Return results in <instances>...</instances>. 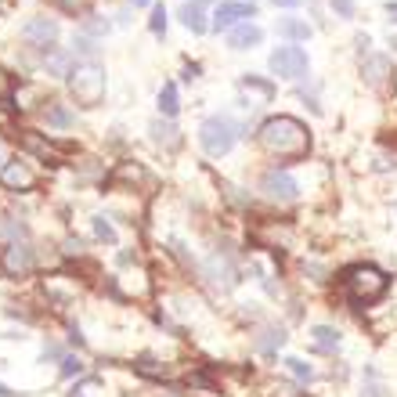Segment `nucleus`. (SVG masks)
Listing matches in <instances>:
<instances>
[{"label":"nucleus","mask_w":397,"mask_h":397,"mask_svg":"<svg viewBox=\"0 0 397 397\" xmlns=\"http://www.w3.org/2000/svg\"><path fill=\"white\" fill-rule=\"evenodd\" d=\"M257 138L278 159H304L311 152V130L297 116H271V120H264Z\"/></svg>","instance_id":"f257e3e1"},{"label":"nucleus","mask_w":397,"mask_h":397,"mask_svg":"<svg viewBox=\"0 0 397 397\" xmlns=\"http://www.w3.org/2000/svg\"><path fill=\"white\" fill-rule=\"evenodd\" d=\"M339 286H344V293L358 307H365V304H376L390 289V278L376 264H351V267H344V274H339Z\"/></svg>","instance_id":"f03ea898"},{"label":"nucleus","mask_w":397,"mask_h":397,"mask_svg":"<svg viewBox=\"0 0 397 397\" xmlns=\"http://www.w3.org/2000/svg\"><path fill=\"white\" fill-rule=\"evenodd\" d=\"M239 138H242V127L232 116H220V112L217 116H206L202 127H199V141L210 155H228Z\"/></svg>","instance_id":"7ed1b4c3"},{"label":"nucleus","mask_w":397,"mask_h":397,"mask_svg":"<svg viewBox=\"0 0 397 397\" xmlns=\"http://www.w3.org/2000/svg\"><path fill=\"white\" fill-rule=\"evenodd\" d=\"M69 87H73V94H76V101L80 105H87V108H94L101 98H105V69L98 66V62H76V69H73V76H69Z\"/></svg>","instance_id":"20e7f679"},{"label":"nucleus","mask_w":397,"mask_h":397,"mask_svg":"<svg viewBox=\"0 0 397 397\" xmlns=\"http://www.w3.org/2000/svg\"><path fill=\"white\" fill-rule=\"evenodd\" d=\"M271 73L282 76V80H300L307 73V51L297 47V43H286V47H274L271 51Z\"/></svg>","instance_id":"39448f33"},{"label":"nucleus","mask_w":397,"mask_h":397,"mask_svg":"<svg viewBox=\"0 0 397 397\" xmlns=\"http://www.w3.org/2000/svg\"><path fill=\"white\" fill-rule=\"evenodd\" d=\"M260 192L267 199H274V202H293L300 195V181L293 174H286V170L274 166V170H267V174L260 177Z\"/></svg>","instance_id":"423d86ee"},{"label":"nucleus","mask_w":397,"mask_h":397,"mask_svg":"<svg viewBox=\"0 0 397 397\" xmlns=\"http://www.w3.org/2000/svg\"><path fill=\"white\" fill-rule=\"evenodd\" d=\"M257 15V8L253 4H246V0H224V4H217V11H213V29L220 33V29H239V26H246L249 19Z\"/></svg>","instance_id":"0eeeda50"},{"label":"nucleus","mask_w":397,"mask_h":397,"mask_svg":"<svg viewBox=\"0 0 397 397\" xmlns=\"http://www.w3.org/2000/svg\"><path fill=\"white\" fill-rule=\"evenodd\" d=\"M33 249L26 246V242H8L4 249H0V267H4L11 278H22V274H29L33 271Z\"/></svg>","instance_id":"6e6552de"},{"label":"nucleus","mask_w":397,"mask_h":397,"mask_svg":"<svg viewBox=\"0 0 397 397\" xmlns=\"http://www.w3.org/2000/svg\"><path fill=\"white\" fill-rule=\"evenodd\" d=\"M0 185L11 188V192H29L36 185V174H33V166L22 163V159H8L4 166H0Z\"/></svg>","instance_id":"1a4fd4ad"},{"label":"nucleus","mask_w":397,"mask_h":397,"mask_svg":"<svg viewBox=\"0 0 397 397\" xmlns=\"http://www.w3.org/2000/svg\"><path fill=\"white\" fill-rule=\"evenodd\" d=\"M22 40L33 43V47H40V51L47 54L51 43L58 40V22H54V19H29V22L22 26Z\"/></svg>","instance_id":"9d476101"},{"label":"nucleus","mask_w":397,"mask_h":397,"mask_svg":"<svg viewBox=\"0 0 397 397\" xmlns=\"http://www.w3.org/2000/svg\"><path fill=\"white\" fill-rule=\"evenodd\" d=\"M202 278H210L217 289H232L235 282H239V271L232 267V260L228 257H220V253H213L206 264H202Z\"/></svg>","instance_id":"9b49d317"},{"label":"nucleus","mask_w":397,"mask_h":397,"mask_svg":"<svg viewBox=\"0 0 397 397\" xmlns=\"http://www.w3.org/2000/svg\"><path fill=\"white\" fill-rule=\"evenodd\" d=\"M361 76H365L368 87H386L390 76H397V73H393L386 54H365V58H361Z\"/></svg>","instance_id":"f8f14e48"},{"label":"nucleus","mask_w":397,"mask_h":397,"mask_svg":"<svg viewBox=\"0 0 397 397\" xmlns=\"http://www.w3.org/2000/svg\"><path fill=\"white\" fill-rule=\"evenodd\" d=\"M260 40H264V29H260V26H253V22H246V26L232 29V36H228L232 51H253V47H260Z\"/></svg>","instance_id":"ddd939ff"},{"label":"nucleus","mask_w":397,"mask_h":397,"mask_svg":"<svg viewBox=\"0 0 397 397\" xmlns=\"http://www.w3.org/2000/svg\"><path fill=\"white\" fill-rule=\"evenodd\" d=\"M311 339H314V351H321V354H336L339 351V329H332V325H314L311 329Z\"/></svg>","instance_id":"4468645a"},{"label":"nucleus","mask_w":397,"mask_h":397,"mask_svg":"<svg viewBox=\"0 0 397 397\" xmlns=\"http://www.w3.org/2000/svg\"><path fill=\"white\" fill-rule=\"evenodd\" d=\"M253 347L260 351V354H278L282 347H286V329H264L257 339H253Z\"/></svg>","instance_id":"2eb2a0df"},{"label":"nucleus","mask_w":397,"mask_h":397,"mask_svg":"<svg viewBox=\"0 0 397 397\" xmlns=\"http://www.w3.org/2000/svg\"><path fill=\"white\" fill-rule=\"evenodd\" d=\"M43 120L51 123V127H58V130H69L76 120H73V112L62 105V101H51L47 108H43Z\"/></svg>","instance_id":"dca6fc26"},{"label":"nucleus","mask_w":397,"mask_h":397,"mask_svg":"<svg viewBox=\"0 0 397 397\" xmlns=\"http://www.w3.org/2000/svg\"><path fill=\"white\" fill-rule=\"evenodd\" d=\"M278 36H286V40H307L311 36V26L300 22V19H278Z\"/></svg>","instance_id":"f3484780"},{"label":"nucleus","mask_w":397,"mask_h":397,"mask_svg":"<svg viewBox=\"0 0 397 397\" xmlns=\"http://www.w3.org/2000/svg\"><path fill=\"white\" fill-rule=\"evenodd\" d=\"M181 22H185L192 33H206V29H210V22H206V15H202L199 4H185V8H181Z\"/></svg>","instance_id":"a211bd4d"},{"label":"nucleus","mask_w":397,"mask_h":397,"mask_svg":"<svg viewBox=\"0 0 397 397\" xmlns=\"http://www.w3.org/2000/svg\"><path fill=\"white\" fill-rule=\"evenodd\" d=\"M177 108H181V101H177V87H174V83H163V91H159V112L170 120V116H177Z\"/></svg>","instance_id":"6ab92c4d"},{"label":"nucleus","mask_w":397,"mask_h":397,"mask_svg":"<svg viewBox=\"0 0 397 397\" xmlns=\"http://www.w3.org/2000/svg\"><path fill=\"white\" fill-rule=\"evenodd\" d=\"M152 138L159 141V145H166V148H174L181 138H177V127L174 123H163V120H155L152 123Z\"/></svg>","instance_id":"aec40b11"},{"label":"nucleus","mask_w":397,"mask_h":397,"mask_svg":"<svg viewBox=\"0 0 397 397\" xmlns=\"http://www.w3.org/2000/svg\"><path fill=\"white\" fill-rule=\"evenodd\" d=\"M286 368H289L300 383H311V379H314V368H311L307 361H300V358H286Z\"/></svg>","instance_id":"412c9836"},{"label":"nucleus","mask_w":397,"mask_h":397,"mask_svg":"<svg viewBox=\"0 0 397 397\" xmlns=\"http://www.w3.org/2000/svg\"><path fill=\"white\" fill-rule=\"evenodd\" d=\"M0 235H8V239H22L26 235V224H19V220H11V217H0Z\"/></svg>","instance_id":"4be33fe9"},{"label":"nucleus","mask_w":397,"mask_h":397,"mask_svg":"<svg viewBox=\"0 0 397 397\" xmlns=\"http://www.w3.org/2000/svg\"><path fill=\"white\" fill-rule=\"evenodd\" d=\"M365 386H361V397H383V386H379V376H376V368H365Z\"/></svg>","instance_id":"5701e85b"},{"label":"nucleus","mask_w":397,"mask_h":397,"mask_svg":"<svg viewBox=\"0 0 397 397\" xmlns=\"http://www.w3.org/2000/svg\"><path fill=\"white\" fill-rule=\"evenodd\" d=\"M94 235H98L101 242H116V228H112L105 217H94Z\"/></svg>","instance_id":"b1692460"},{"label":"nucleus","mask_w":397,"mask_h":397,"mask_svg":"<svg viewBox=\"0 0 397 397\" xmlns=\"http://www.w3.org/2000/svg\"><path fill=\"white\" fill-rule=\"evenodd\" d=\"M152 33H159V36L166 33V8H163V4L152 11Z\"/></svg>","instance_id":"393cba45"},{"label":"nucleus","mask_w":397,"mask_h":397,"mask_svg":"<svg viewBox=\"0 0 397 397\" xmlns=\"http://www.w3.org/2000/svg\"><path fill=\"white\" fill-rule=\"evenodd\" d=\"M242 83H246V87H253V91H260L264 98H271V94H274V87H271V83H264V80H257V76H246Z\"/></svg>","instance_id":"a878e982"},{"label":"nucleus","mask_w":397,"mask_h":397,"mask_svg":"<svg viewBox=\"0 0 397 397\" xmlns=\"http://www.w3.org/2000/svg\"><path fill=\"white\" fill-rule=\"evenodd\" d=\"M80 372H83L80 358H62V376H80Z\"/></svg>","instance_id":"bb28decb"},{"label":"nucleus","mask_w":397,"mask_h":397,"mask_svg":"<svg viewBox=\"0 0 397 397\" xmlns=\"http://www.w3.org/2000/svg\"><path fill=\"white\" fill-rule=\"evenodd\" d=\"M332 8L344 15V19H354V0H332Z\"/></svg>","instance_id":"cd10ccee"},{"label":"nucleus","mask_w":397,"mask_h":397,"mask_svg":"<svg viewBox=\"0 0 397 397\" xmlns=\"http://www.w3.org/2000/svg\"><path fill=\"white\" fill-rule=\"evenodd\" d=\"M83 33H91V36H101V33H108V22H98V19H91V22H83Z\"/></svg>","instance_id":"c85d7f7f"},{"label":"nucleus","mask_w":397,"mask_h":397,"mask_svg":"<svg viewBox=\"0 0 397 397\" xmlns=\"http://www.w3.org/2000/svg\"><path fill=\"white\" fill-rule=\"evenodd\" d=\"M40 358H43V361H58V358H62V347H54V344H51V347H43Z\"/></svg>","instance_id":"c756f323"},{"label":"nucleus","mask_w":397,"mask_h":397,"mask_svg":"<svg viewBox=\"0 0 397 397\" xmlns=\"http://www.w3.org/2000/svg\"><path fill=\"white\" fill-rule=\"evenodd\" d=\"M8 91H11V76L0 69V98H8Z\"/></svg>","instance_id":"7c9ffc66"},{"label":"nucleus","mask_w":397,"mask_h":397,"mask_svg":"<svg viewBox=\"0 0 397 397\" xmlns=\"http://www.w3.org/2000/svg\"><path fill=\"white\" fill-rule=\"evenodd\" d=\"M271 4H274V8H300L304 0H271Z\"/></svg>","instance_id":"2f4dec72"},{"label":"nucleus","mask_w":397,"mask_h":397,"mask_svg":"<svg viewBox=\"0 0 397 397\" xmlns=\"http://www.w3.org/2000/svg\"><path fill=\"white\" fill-rule=\"evenodd\" d=\"M386 15H390V22H397V4H393V0L386 4Z\"/></svg>","instance_id":"473e14b6"},{"label":"nucleus","mask_w":397,"mask_h":397,"mask_svg":"<svg viewBox=\"0 0 397 397\" xmlns=\"http://www.w3.org/2000/svg\"><path fill=\"white\" fill-rule=\"evenodd\" d=\"M130 4H134V8H145V4H148V0H130Z\"/></svg>","instance_id":"72a5a7b5"},{"label":"nucleus","mask_w":397,"mask_h":397,"mask_svg":"<svg viewBox=\"0 0 397 397\" xmlns=\"http://www.w3.org/2000/svg\"><path fill=\"white\" fill-rule=\"evenodd\" d=\"M192 4H199V8H202V4H213V0H192Z\"/></svg>","instance_id":"f704fd0d"},{"label":"nucleus","mask_w":397,"mask_h":397,"mask_svg":"<svg viewBox=\"0 0 397 397\" xmlns=\"http://www.w3.org/2000/svg\"><path fill=\"white\" fill-rule=\"evenodd\" d=\"M4 163H8V159H4V148H0V166H4Z\"/></svg>","instance_id":"c9c22d12"}]
</instances>
